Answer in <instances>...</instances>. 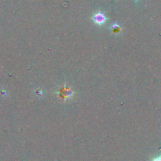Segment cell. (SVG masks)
I'll return each mask as SVG.
<instances>
[{
  "label": "cell",
  "mask_w": 161,
  "mask_h": 161,
  "mask_svg": "<svg viewBox=\"0 0 161 161\" xmlns=\"http://www.w3.org/2000/svg\"><path fill=\"white\" fill-rule=\"evenodd\" d=\"M152 161H161V156H158V157L154 158Z\"/></svg>",
  "instance_id": "2"
},
{
  "label": "cell",
  "mask_w": 161,
  "mask_h": 161,
  "mask_svg": "<svg viewBox=\"0 0 161 161\" xmlns=\"http://www.w3.org/2000/svg\"><path fill=\"white\" fill-rule=\"evenodd\" d=\"M93 20L97 24L102 25L103 23L105 22V21H106V17H105L102 13H97L93 16Z\"/></svg>",
  "instance_id": "1"
}]
</instances>
